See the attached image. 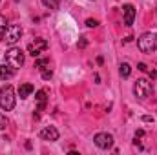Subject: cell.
Masks as SVG:
<instances>
[{
  "mask_svg": "<svg viewBox=\"0 0 157 155\" xmlns=\"http://www.w3.org/2000/svg\"><path fill=\"white\" fill-rule=\"evenodd\" d=\"M9 126V120H7V117L6 115H0V130H6Z\"/></svg>",
  "mask_w": 157,
  "mask_h": 155,
  "instance_id": "cell-17",
  "label": "cell"
},
{
  "mask_svg": "<svg viewBox=\"0 0 157 155\" xmlns=\"http://www.w3.org/2000/svg\"><path fill=\"white\" fill-rule=\"evenodd\" d=\"M119 73H121V77L122 78H128L130 75H132V66H130L128 62H122L121 68H119Z\"/></svg>",
  "mask_w": 157,
  "mask_h": 155,
  "instance_id": "cell-13",
  "label": "cell"
},
{
  "mask_svg": "<svg viewBox=\"0 0 157 155\" xmlns=\"http://www.w3.org/2000/svg\"><path fill=\"white\" fill-rule=\"evenodd\" d=\"M42 4H44L46 7H49V9H59L60 0H42Z\"/></svg>",
  "mask_w": 157,
  "mask_h": 155,
  "instance_id": "cell-14",
  "label": "cell"
},
{
  "mask_svg": "<svg viewBox=\"0 0 157 155\" xmlns=\"http://www.w3.org/2000/svg\"><path fill=\"white\" fill-rule=\"evenodd\" d=\"M6 28H7V20H6V17H4V15H0V40H4Z\"/></svg>",
  "mask_w": 157,
  "mask_h": 155,
  "instance_id": "cell-15",
  "label": "cell"
},
{
  "mask_svg": "<svg viewBox=\"0 0 157 155\" xmlns=\"http://www.w3.org/2000/svg\"><path fill=\"white\" fill-rule=\"evenodd\" d=\"M86 26H88V28H97V26H99V22H97V20H93V18H88V20H86Z\"/></svg>",
  "mask_w": 157,
  "mask_h": 155,
  "instance_id": "cell-19",
  "label": "cell"
},
{
  "mask_svg": "<svg viewBox=\"0 0 157 155\" xmlns=\"http://www.w3.org/2000/svg\"><path fill=\"white\" fill-rule=\"evenodd\" d=\"M137 47L143 53H154L157 49V35L155 33H144L137 39Z\"/></svg>",
  "mask_w": 157,
  "mask_h": 155,
  "instance_id": "cell-2",
  "label": "cell"
},
{
  "mask_svg": "<svg viewBox=\"0 0 157 155\" xmlns=\"http://www.w3.org/2000/svg\"><path fill=\"white\" fill-rule=\"evenodd\" d=\"M46 47H48V40L46 39H35L28 46V53L33 55V57H39L42 51H46Z\"/></svg>",
  "mask_w": 157,
  "mask_h": 155,
  "instance_id": "cell-7",
  "label": "cell"
},
{
  "mask_svg": "<svg viewBox=\"0 0 157 155\" xmlns=\"http://www.w3.org/2000/svg\"><path fill=\"white\" fill-rule=\"evenodd\" d=\"M77 46L80 47V49H84V47L88 46V39H86V37H80V40H78V44H77Z\"/></svg>",
  "mask_w": 157,
  "mask_h": 155,
  "instance_id": "cell-18",
  "label": "cell"
},
{
  "mask_svg": "<svg viewBox=\"0 0 157 155\" xmlns=\"http://www.w3.org/2000/svg\"><path fill=\"white\" fill-rule=\"evenodd\" d=\"M143 120H144V122H154V117H150V115H144V117H143Z\"/></svg>",
  "mask_w": 157,
  "mask_h": 155,
  "instance_id": "cell-22",
  "label": "cell"
},
{
  "mask_svg": "<svg viewBox=\"0 0 157 155\" xmlns=\"http://www.w3.org/2000/svg\"><path fill=\"white\" fill-rule=\"evenodd\" d=\"M135 7L132 6V4H126L124 7H122V17H124V26H132L133 24V20H135Z\"/></svg>",
  "mask_w": 157,
  "mask_h": 155,
  "instance_id": "cell-9",
  "label": "cell"
},
{
  "mask_svg": "<svg viewBox=\"0 0 157 155\" xmlns=\"http://www.w3.org/2000/svg\"><path fill=\"white\" fill-rule=\"evenodd\" d=\"M33 91H35L33 84H20V86H18V97H20V99H28Z\"/></svg>",
  "mask_w": 157,
  "mask_h": 155,
  "instance_id": "cell-12",
  "label": "cell"
},
{
  "mask_svg": "<svg viewBox=\"0 0 157 155\" xmlns=\"http://www.w3.org/2000/svg\"><path fill=\"white\" fill-rule=\"evenodd\" d=\"M15 102H17V97H15V89L11 84H6L0 88V108L4 112H11L15 108Z\"/></svg>",
  "mask_w": 157,
  "mask_h": 155,
  "instance_id": "cell-1",
  "label": "cell"
},
{
  "mask_svg": "<svg viewBox=\"0 0 157 155\" xmlns=\"http://www.w3.org/2000/svg\"><path fill=\"white\" fill-rule=\"evenodd\" d=\"M137 70H141V71H144V73H146V71H148V66H146L144 62H139V64H137Z\"/></svg>",
  "mask_w": 157,
  "mask_h": 155,
  "instance_id": "cell-20",
  "label": "cell"
},
{
  "mask_svg": "<svg viewBox=\"0 0 157 155\" xmlns=\"http://www.w3.org/2000/svg\"><path fill=\"white\" fill-rule=\"evenodd\" d=\"M22 37V28L18 24H7L6 28V33H4V42L9 44V46H15Z\"/></svg>",
  "mask_w": 157,
  "mask_h": 155,
  "instance_id": "cell-5",
  "label": "cell"
},
{
  "mask_svg": "<svg viewBox=\"0 0 157 155\" xmlns=\"http://www.w3.org/2000/svg\"><path fill=\"white\" fill-rule=\"evenodd\" d=\"M40 73H42V78L44 80H49V78L53 77V71L48 68V66H44V68H40Z\"/></svg>",
  "mask_w": 157,
  "mask_h": 155,
  "instance_id": "cell-16",
  "label": "cell"
},
{
  "mask_svg": "<svg viewBox=\"0 0 157 155\" xmlns=\"http://www.w3.org/2000/svg\"><path fill=\"white\" fill-rule=\"evenodd\" d=\"M40 139L42 141H49V142H55L59 141V130L55 126H46L44 130H40Z\"/></svg>",
  "mask_w": 157,
  "mask_h": 155,
  "instance_id": "cell-8",
  "label": "cell"
},
{
  "mask_svg": "<svg viewBox=\"0 0 157 155\" xmlns=\"http://www.w3.org/2000/svg\"><path fill=\"white\" fill-rule=\"evenodd\" d=\"M133 93L137 99H146L152 95V82L148 78H137L133 84Z\"/></svg>",
  "mask_w": 157,
  "mask_h": 155,
  "instance_id": "cell-4",
  "label": "cell"
},
{
  "mask_svg": "<svg viewBox=\"0 0 157 155\" xmlns=\"http://www.w3.org/2000/svg\"><path fill=\"white\" fill-rule=\"evenodd\" d=\"M24 60H26V57H24V51H22L20 47L11 46V47L6 51V62H7L9 66H13L15 70H18V68L24 64Z\"/></svg>",
  "mask_w": 157,
  "mask_h": 155,
  "instance_id": "cell-3",
  "label": "cell"
},
{
  "mask_svg": "<svg viewBox=\"0 0 157 155\" xmlns=\"http://www.w3.org/2000/svg\"><path fill=\"white\" fill-rule=\"evenodd\" d=\"M35 99H37V102H39V106H37V115L39 117L40 112H44V108H46V102H48V91L46 89H39L37 93H35Z\"/></svg>",
  "mask_w": 157,
  "mask_h": 155,
  "instance_id": "cell-10",
  "label": "cell"
},
{
  "mask_svg": "<svg viewBox=\"0 0 157 155\" xmlns=\"http://www.w3.org/2000/svg\"><path fill=\"white\" fill-rule=\"evenodd\" d=\"M93 142H95V146L97 148H101V150H110L112 146H113V137L110 135V133H97L95 137H93Z\"/></svg>",
  "mask_w": 157,
  "mask_h": 155,
  "instance_id": "cell-6",
  "label": "cell"
},
{
  "mask_svg": "<svg viewBox=\"0 0 157 155\" xmlns=\"http://www.w3.org/2000/svg\"><path fill=\"white\" fill-rule=\"evenodd\" d=\"M15 73H17V70L13 68V66H9L7 62H4L2 66H0V78L2 80H9V78L15 77Z\"/></svg>",
  "mask_w": 157,
  "mask_h": 155,
  "instance_id": "cell-11",
  "label": "cell"
},
{
  "mask_svg": "<svg viewBox=\"0 0 157 155\" xmlns=\"http://www.w3.org/2000/svg\"><path fill=\"white\" fill-rule=\"evenodd\" d=\"M141 137H144V131H143V130H137V131H135V141H139Z\"/></svg>",
  "mask_w": 157,
  "mask_h": 155,
  "instance_id": "cell-21",
  "label": "cell"
}]
</instances>
